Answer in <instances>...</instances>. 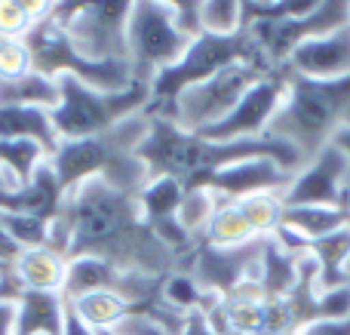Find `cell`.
Segmentation results:
<instances>
[{
  "label": "cell",
  "mask_w": 350,
  "mask_h": 335,
  "mask_svg": "<svg viewBox=\"0 0 350 335\" xmlns=\"http://www.w3.org/2000/svg\"><path fill=\"white\" fill-rule=\"evenodd\" d=\"M46 246L65 258L92 256L148 277H170L175 271V256L142 215L139 194L102 178L68 191L59 215L49 222Z\"/></svg>",
  "instance_id": "cell-1"
},
{
  "label": "cell",
  "mask_w": 350,
  "mask_h": 335,
  "mask_svg": "<svg viewBox=\"0 0 350 335\" xmlns=\"http://www.w3.org/2000/svg\"><path fill=\"white\" fill-rule=\"evenodd\" d=\"M252 157H271L289 172H298L304 166L295 148L280 139H271V135L243 139V142H209L203 135L185 133L175 123L154 114H151V133L139 145V160L148 166V178L170 176L185 191L206 188V182L215 172Z\"/></svg>",
  "instance_id": "cell-2"
},
{
  "label": "cell",
  "mask_w": 350,
  "mask_h": 335,
  "mask_svg": "<svg viewBox=\"0 0 350 335\" xmlns=\"http://www.w3.org/2000/svg\"><path fill=\"white\" fill-rule=\"evenodd\" d=\"M148 133H151V114L142 111V114L126 117L123 123L111 126L108 133L62 142L49 157V166L65 194L90 178H102L120 191L139 194L148 185V166L139 160V145Z\"/></svg>",
  "instance_id": "cell-3"
},
{
  "label": "cell",
  "mask_w": 350,
  "mask_h": 335,
  "mask_svg": "<svg viewBox=\"0 0 350 335\" xmlns=\"http://www.w3.org/2000/svg\"><path fill=\"white\" fill-rule=\"evenodd\" d=\"M338 129H350V77L308 80L286 71V98L273 114L267 135L292 145L301 163H308Z\"/></svg>",
  "instance_id": "cell-4"
},
{
  "label": "cell",
  "mask_w": 350,
  "mask_h": 335,
  "mask_svg": "<svg viewBox=\"0 0 350 335\" xmlns=\"http://www.w3.org/2000/svg\"><path fill=\"white\" fill-rule=\"evenodd\" d=\"M31 55V68L37 74L49 80L59 77H74L80 83L92 86L98 92H126L129 86H135L133 68L129 62H90L74 49L71 37L49 18V12L43 10V16L31 25V31L22 37Z\"/></svg>",
  "instance_id": "cell-5"
},
{
  "label": "cell",
  "mask_w": 350,
  "mask_h": 335,
  "mask_svg": "<svg viewBox=\"0 0 350 335\" xmlns=\"http://www.w3.org/2000/svg\"><path fill=\"white\" fill-rule=\"evenodd\" d=\"M55 83H59V105L53 111V126L62 142L108 133L111 126L142 114L151 105V90L139 83L129 86L126 92H98L74 77H59Z\"/></svg>",
  "instance_id": "cell-6"
},
{
  "label": "cell",
  "mask_w": 350,
  "mask_h": 335,
  "mask_svg": "<svg viewBox=\"0 0 350 335\" xmlns=\"http://www.w3.org/2000/svg\"><path fill=\"white\" fill-rule=\"evenodd\" d=\"M243 62L271 68L265 62V55H261L258 43L252 40V34H249L246 28H243L240 34H230V37H215V34L197 37V40L185 49V55L154 80L151 105H148V108L151 111L163 108V105L175 102L185 90L215 77L218 71H224V68H230V65H243Z\"/></svg>",
  "instance_id": "cell-7"
},
{
  "label": "cell",
  "mask_w": 350,
  "mask_h": 335,
  "mask_svg": "<svg viewBox=\"0 0 350 335\" xmlns=\"http://www.w3.org/2000/svg\"><path fill=\"white\" fill-rule=\"evenodd\" d=\"M267 74H273V68L249 65V62L230 65L224 71H218L215 77L185 90L175 102L163 105V108H148V114L163 117L178 129H185V133H203V129L215 126L218 120H224L240 105V98Z\"/></svg>",
  "instance_id": "cell-8"
},
{
  "label": "cell",
  "mask_w": 350,
  "mask_h": 335,
  "mask_svg": "<svg viewBox=\"0 0 350 335\" xmlns=\"http://www.w3.org/2000/svg\"><path fill=\"white\" fill-rule=\"evenodd\" d=\"M187 46L191 40L175 28L166 0H135L126 28V62L135 83L151 90L154 80L172 68Z\"/></svg>",
  "instance_id": "cell-9"
},
{
  "label": "cell",
  "mask_w": 350,
  "mask_h": 335,
  "mask_svg": "<svg viewBox=\"0 0 350 335\" xmlns=\"http://www.w3.org/2000/svg\"><path fill=\"white\" fill-rule=\"evenodd\" d=\"M345 25H350V0H320L308 16L283 18V22H258L249 25L246 31L258 43L267 65L273 71H283L298 46H304L308 40H317L323 34H332Z\"/></svg>",
  "instance_id": "cell-10"
},
{
  "label": "cell",
  "mask_w": 350,
  "mask_h": 335,
  "mask_svg": "<svg viewBox=\"0 0 350 335\" xmlns=\"http://www.w3.org/2000/svg\"><path fill=\"white\" fill-rule=\"evenodd\" d=\"M261 250H265V237L252 240V243H246V246L224 250V246H212L209 240L200 234L193 250L175 265V271L187 274L203 293L224 299V295H230L240 283L258 280Z\"/></svg>",
  "instance_id": "cell-11"
},
{
  "label": "cell",
  "mask_w": 350,
  "mask_h": 335,
  "mask_svg": "<svg viewBox=\"0 0 350 335\" xmlns=\"http://www.w3.org/2000/svg\"><path fill=\"white\" fill-rule=\"evenodd\" d=\"M129 0H102L80 3L65 34L74 49L90 62H126V28H129Z\"/></svg>",
  "instance_id": "cell-12"
},
{
  "label": "cell",
  "mask_w": 350,
  "mask_h": 335,
  "mask_svg": "<svg viewBox=\"0 0 350 335\" xmlns=\"http://www.w3.org/2000/svg\"><path fill=\"white\" fill-rule=\"evenodd\" d=\"M283 98H286V71H273L267 77H261L224 120H218L215 126L193 135H203L209 142L261 139V135H267V126H271L273 114L280 111Z\"/></svg>",
  "instance_id": "cell-13"
},
{
  "label": "cell",
  "mask_w": 350,
  "mask_h": 335,
  "mask_svg": "<svg viewBox=\"0 0 350 335\" xmlns=\"http://www.w3.org/2000/svg\"><path fill=\"white\" fill-rule=\"evenodd\" d=\"M350 172V160L335 142H329L314 160L301 166L283 191L286 206H345V178Z\"/></svg>",
  "instance_id": "cell-14"
},
{
  "label": "cell",
  "mask_w": 350,
  "mask_h": 335,
  "mask_svg": "<svg viewBox=\"0 0 350 335\" xmlns=\"http://www.w3.org/2000/svg\"><path fill=\"white\" fill-rule=\"evenodd\" d=\"M292 178H295V172L280 166L277 160L252 157V160H243V163H234L228 170L215 172L206 182V191H212L218 203H237L255 194H283L292 185Z\"/></svg>",
  "instance_id": "cell-15"
},
{
  "label": "cell",
  "mask_w": 350,
  "mask_h": 335,
  "mask_svg": "<svg viewBox=\"0 0 350 335\" xmlns=\"http://www.w3.org/2000/svg\"><path fill=\"white\" fill-rule=\"evenodd\" d=\"M286 71L308 80H341L350 77V25L308 40L292 53Z\"/></svg>",
  "instance_id": "cell-16"
},
{
  "label": "cell",
  "mask_w": 350,
  "mask_h": 335,
  "mask_svg": "<svg viewBox=\"0 0 350 335\" xmlns=\"http://www.w3.org/2000/svg\"><path fill=\"white\" fill-rule=\"evenodd\" d=\"M62 203H65V191H62L59 178H55L49 160L34 172L25 188L12 191V194H0V213L10 215H34V219L53 222L59 215Z\"/></svg>",
  "instance_id": "cell-17"
},
{
  "label": "cell",
  "mask_w": 350,
  "mask_h": 335,
  "mask_svg": "<svg viewBox=\"0 0 350 335\" xmlns=\"http://www.w3.org/2000/svg\"><path fill=\"white\" fill-rule=\"evenodd\" d=\"M68 317V299L62 293L22 289L16 299V335H62Z\"/></svg>",
  "instance_id": "cell-18"
},
{
  "label": "cell",
  "mask_w": 350,
  "mask_h": 335,
  "mask_svg": "<svg viewBox=\"0 0 350 335\" xmlns=\"http://www.w3.org/2000/svg\"><path fill=\"white\" fill-rule=\"evenodd\" d=\"M0 139H28L53 157L55 148L62 145L59 133L53 126V111L43 108H18V105H0Z\"/></svg>",
  "instance_id": "cell-19"
},
{
  "label": "cell",
  "mask_w": 350,
  "mask_h": 335,
  "mask_svg": "<svg viewBox=\"0 0 350 335\" xmlns=\"http://www.w3.org/2000/svg\"><path fill=\"white\" fill-rule=\"evenodd\" d=\"M12 271L22 280L25 289H37V293H62L68 274V258L59 256L49 246H37V250H22L12 262Z\"/></svg>",
  "instance_id": "cell-20"
},
{
  "label": "cell",
  "mask_w": 350,
  "mask_h": 335,
  "mask_svg": "<svg viewBox=\"0 0 350 335\" xmlns=\"http://www.w3.org/2000/svg\"><path fill=\"white\" fill-rule=\"evenodd\" d=\"M298 262H301V256H292L273 237H265V250H261V265H258V286L265 289L267 299H286L292 293V286L298 283Z\"/></svg>",
  "instance_id": "cell-21"
},
{
  "label": "cell",
  "mask_w": 350,
  "mask_h": 335,
  "mask_svg": "<svg viewBox=\"0 0 350 335\" xmlns=\"http://www.w3.org/2000/svg\"><path fill=\"white\" fill-rule=\"evenodd\" d=\"M283 225L304 240H320L350 228V209L335 206H286Z\"/></svg>",
  "instance_id": "cell-22"
},
{
  "label": "cell",
  "mask_w": 350,
  "mask_h": 335,
  "mask_svg": "<svg viewBox=\"0 0 350 335\" xmlns=\"http://www.w3.org/2000/svg\"><path fill=\"white\" fill-rule=\"evenodd\" d=\"M308 252L320 265V280L317 283H320L323 293L347 286L345 265L350 258V228H345L338 234H329V237H320V240H308Z\"/></svg>",
  "instance_id": "cell-23"
},
{
  "label": "cell",
  "mask_w": 350,
  "mask_h": 335,
  "mask_svg": "<svg viewBox=\"0 0 350 335\" xmlns=\"http://www.w3.org/2000/svg\"><path fill=\"white\" fill-rule=\"evenodd\" d=\"M68 305L96 332H114L117 326L129 317V311H133V308L114 293H90V295H80V299L68 302Z\"/></svg>",
  "instance_id": "cell-24"
},
{
  "label": "cell",
  "mask_w": 350,
  "mask_h": 335,
  "mask_svg": "<svg viewBox=\"0 0 350 335\" xmlns=\"http://www.w3.org/2000/svg\"><path fill=\"white\" fill-rule=\"evenodd\" d=\"M0 105H18V108H43L55 111L59 105V83L43 74L31 71L18 80L0 83Z\"/></svg>",
  "instance_id": "cell-25"
},
{
  "label": "cell",
  "mask_w": 350,
  "mask_h": 335,
  "mask_svg": "<svg viewBox=\"0 0 350 335\" xmlns=\"http://www.w3.org/2000/svg\"><path fill=\"white\" fill-rule=\"evenodd\" d=\"M181 197H185V188H181L175 178L170 176H157V178H148V185L139 191V206L142 215L151 228L163 225V222L175 219L181 206Z\"/></svg>",
  "instance_id": "cell-26"
},
{
  "label": "cell",
  "mask_w": 350,
  "mask_h": 335,
  "mask_svg": "<svg viewBox=\"0 0 350 335\" xmlns=\"http://www.w3.org/2000/svg\"><path fill=\"white\" fill-rule=\"evenodd\" d=\"M203 237L209 240L212 246H224V250H234V246H246V243H252V240H261V237H255V231L249 228L246 215L240 213L237 203H218V209L212 213Z\"/></svg>",
  "instance_id": "cell-27"
},
{
  "label": "cell",
  "mask_w": 350,
  "mask_h": 335,
  "mask_svg": "<svg viewBox=\"0 0 350 335\" xmlns=\"http://www.w3.org/2000/svg\"><path fill=\"white\" fill-rule=\"evenodd\" d=\"M46 160H49L46 151H43L37 142H28V139L6 142V139H0V166H3L6 172H12L22 185H28L31 178H34V172L40 170Z\"/></svg>",
  "instance_id": "cell-28"
},
{
  "label": "cell",
  "mask_w": 350,
  "mask_h": 335,
  "mask_svg": "<svg viewBox=\"0 0 350 335\" xmlns=\"http://www.w3.org/2000/svg\"><path fill=\"white\" fill-rule=\"evenodd\" d=\"M237 206L246 215L255 237H273L277 228L283 225V213H286L283 194H255L246 197V200H237Z\"/></svg>",
  "instance_id": "cell-29"
},
{
  "label": "cell",
  "mask_w": 350,
  "mask_h": 335,
  "mask_svg": "<svg viewBox=\"0 0 350 335\" xmlns=\"http://www.w3.org/2000/svg\"><path fill=\"white\" fill-rule=\"evenodd\" d=\"M243 3V28L258 22H283V18L308 16L320 0H240Z\"/></svg>",
  "instance_id": "cell-30"
},
{
  "label": "cell",
  "mask_w": 350,
  "mask_h": 335,
  "mask_svg": "<svg viewBox=\"0 0 350 335\" xmlns=\"http://www.w3.org/2000/svg\"><path fill=\"white\" fill-rule=\"evenodd\" d=\"M200 25L203 34L230 37L243 31V3L240 0H200Z\"/></svg>",
  "instance_id": "cell-31"
},
{
  "label": "cell",
  "mask_w": 350,
  "mask_h": 335,
  "mask_svg": "<svg viewBox=\"0 0 350 335\" xmlns=\"http://www.w3.org/2000/svg\"><path fill=\"white\" fill-rule=\"evenodd\" d=\"M46 3L37 0H0V37L3 40H22L31 31V25L43 16Z\"/></svg>",
  "instance_id": "cell-32"
},
{
  "label": "cell",
  "mask_w": 350,
  "mask_h": 335,
  "mask_svg": "<svg viewBox=\"0 0 350 335\" xmlns=\"http://www.w3.org/2000/svg\"><path fill=\"white\" fill-rule=\"evenodd\" d=\"M215 209H218V200H215V194H212V191H206V188L185 191L175 219H178V225L185 228L191 237H200V234L206 231V225H209V219H212V213H215Z\"/></svg>",
  "instance_id": "cell-33"
},
{
  "label": "cell",
  "mask_w": 350,
  "mask_h": 335,
  "mask_svg": "<svg viewBox=\"0 0 350 335\" xmlns=\"http://www.w3.org/2000/svg\"><path fill=\"white\" fill-rule=\"evenodd\" d=\"M0 225H3V231L10 234L18 250H37V246H46L49 240V222L34 219V215L0 213Z\"/></svg>",
  "instance_id": "cell-34"
},
{
  "label": "cell",
  "mask_w": 350,
  "mask_h": 335,
  "mask_svg": "<svg viewBox=\"0 0 350 335\" xmlns=\"http://www.w3.org/2000/svg\"><path fill=\"white\" fill-rule=\"evenodd\" d=\"M31 55L25 40H3L0 37V83H10V80H18L25 74H31Z\"/></svg>",
  "instance_id": "cell-35"
},
{
  "label": "cell",
  "mask_w": 350,
  "mask_h": 335,
  "mask_svg": "<svg viewBox=\"0 0 350 335\" xmlns=\"http://www.w3.org/2000/svg\"><path fill=\"white\" fill-rule=\"evenodd\" d=\"M170 10H172L175 28H178L187 40L193 43L197 37H203V25H200V0H175V3H170Z\"/></svg>",
  "instance_id": "cell-36"
},
{
  "label": "cell",
  "mask_w": 350,
  "mask_h": 335,
  "mask_svg": "<svg viewBox=\"0 0 350 335\" xmlns=\"http://www.w3.org/2000/svg\"><path fill=\"white\" fill-rule=\"evenodd\" d=\"M114 335H166L163 330H160L154 320H148L145 314L139 311H129V317L123 320L120 326L114 330Z\"/></svg>",
  "instance_id": "cell-37"
},
{
  "label": "cell",
  "mask_w": 350,
  "mask_h": 335,
  "mask_svg": "<svg viewBox=\"0 0 350 335\" xmlns=\"http://www.w3.org/2000/svg\"><path fill=\"white\" fill-rule=\"evenodd\" d=\"M295 335H350V317H341V320H320V323L304 326V330L295 332Z\"/></svg>",
  "instance_id": "cell-38"
},
{
  "label": "cell",
  "mask_w": 350,
  "mask_h": 335,
  "mask_svg": "<svg viewBox=\"0 0 350 335\" xmlns=\"http://www.w3.org/2000/svg\"><path fill=\"white\" fill-rule=\"evenodd\" d=\"M181 335H218V332L209 326V320H206L203 311H191L187 314V323H185V330H181Z\"/></svg>",
  "instance_id": "cell-39"
},
{
  "label": "cell",
  "mask_w": 350,
  "mask_h": 335,
  "mask_svg": "<svg viewBox=\"0 0 350 335\" xmlns=\"http://www.w3.org/2000/svg\"><path fill=\"white\" fill-rule=\"evenodd\" d=\"M0 335H16V305L0 302Z\"/></svg>",
  "instance_id": "cell-40"
},
{
  "label": "cell",
  "mask_w": 350,
  "mask_h": 335,
  "mask_svg": "<svg viewBox=\"0 0 350 335\" xmlns=\"http://www.w3.org/2000/svg\"><path fill=\"white\" fill-rule=\"evenodd\" d=\"M62 335H98L96 330H90V326L83 323V320L77 317V314L71 311V305H68V317H65V332Z\"/></svg>",
  "instance_id": "cell-41"
},
{
  "label": "cell",
  "mask_w": 350,
  "mask_h": 335,
  "mask_svg": "<svg viewBox=\"0 0 350 335\" xmlns=\"http://www.w3.org/2000/svg\"><path fill=\"white\" fill-rule=\"evenodd\" d=\"M332 142L347 154V160H350V129H338V133L332 135Z\"/></svg>",
  "instance_id": "cell-42"
},
{
  "label": "cell",
  "mask_w": 350,
  "mask_h": 335,
  "mask_svg": "<svg viewBox=\"0 0 350 335\" xmlns=\"http://www.w3.org/2000/svg\"><path fill=\"white\" fill-rule=\"evenodd\" d=\"M345 280H347V286H350V258H347V265H345Z\"/></svg>",
  "instance_id": "cell-43"
},
{
  "label": "cell",
  "mask_w": 350,
  "mask_h": 335,
  "mask_svg": "<svg viewBox=\"0 0 350 335\" xmlns=\"http://www.w3.org/2000/svg\"><path fill=\"white\" fill-rule=\"evenodd\" d=\"M98 335H114V332H98Z\"/></svg>",
  "instance_id": "cell-44"
}]
</instances>
